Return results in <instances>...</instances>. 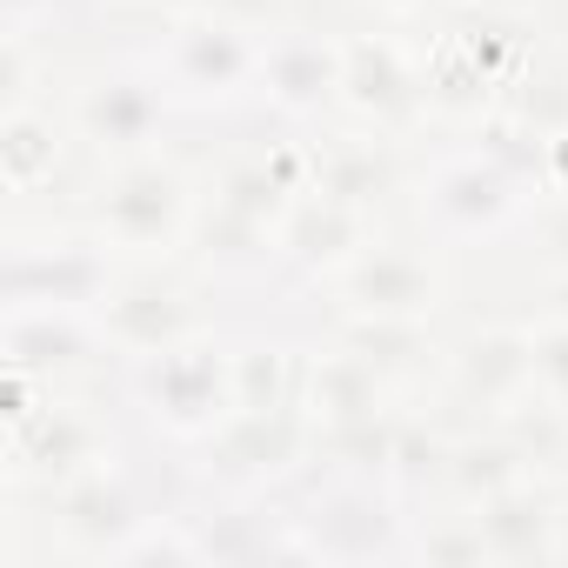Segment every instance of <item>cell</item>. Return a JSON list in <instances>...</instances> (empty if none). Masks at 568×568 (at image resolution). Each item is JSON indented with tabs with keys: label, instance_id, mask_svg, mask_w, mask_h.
<instances>
[{
	"label": "cell",
	"instance_id": "cell-1",
	"mask_svg": "<svg viewBox=\"0 0 568 568\" xmlns=\"http://www.w3.org/2000/svg\"><path fill=\"white\" fill-rule=\"evenodd\" d=\"M134 395H141V408L168 435L201 442V435H214L241 408V395H234V355H221L214 342L187 335V342L134 362Z\"/></svg>",
	"mask_w": 568,
	"mask_h": 568
},
{
	"label": "cell",
	"instance_id": "cell-2",
	"mask_svg": "<svg viewBox=\"0 0 568 568\" xmlns=\"http://www.w3.org/2000/svg\"><path fill=\"white\" fill-rule=\"evenodd\" d=\"M161 81L168 94H187V101H234L241 88H261V41H247V28L221 14L181 21L168 34Z\"/></svg>",
	"mask_w": 568,
	"mask_h": 568
},
{
	"label": "cell",
	"instance_id": "cell-3",
	"mask_svg": "<svg viewBox=\"0 0 568 568\" xmlns=\"http://www.w3.org/2000/svg\"><path fill=\"white\" fill-rule=\"evenodd\" d=\"M114 295L108 254L88 241H48L8 254V308H81L94 315Z\"/></svg>",
	"mask_w": 568,
	"mask_h": 568
},
{
	"label": "cell",
	"instance_id": "cell-4",
	"mask_svg": "<svg viewBox=\"0 0 568 568\" xmlns=\"http://www.w3.org/2000/svg\"><path fill=\"white\" fill-rule=\"evenodd\" d=\"M187 227V181L161 161H134L101 187V234L114 247H168Z\"/></svg>",
	"mask_w": 568,
	"mask_h": 568
},
{
	"label": "cell",
	"instance_id": "cell-5",
	"mask_svg": "<svg viewBox=\"0 0 568 568\" xmlns=\"http://www.w3.org/2000/svg\"><path fill=\"white\" fill-rule=\"evenodd\" d=\"M54 515H61V535L74 541V548H88V555H121L154 515L141 508V495L128 488V475H108V468H88V475H74V481H61V495H54Z\"/></svg>",
	"mask_w": 568,
	"mask_h": 568
},
{
	"label": "cell",
	"instance_id": "cell-6",
	"mask_svg": "<svg viewBox=\"0 0 568 568\" xmlns=\"http://www.w3.org/2000/svg\"><path fill=\"white\" fill-rule=\"evenodd\" d=\"M302 442H308V422L295 408H234L214 428V462L234 481H274L281 468L302 462Z\"/></svg>",
	"mask_w": 568,
	"mask_h": 568
},
{
	"label": "cell",
	"instance_id": "cell-7",
	"mask_svg": "<svg viewBox=\"0 0 568 568\" xmlns=\"http://www.w3.org/2000/svg\"><path fill=\"white\" fill-rule=\"evenodd\" d=\"M428 207H435V221H448L455 234L501 227V221L521 207V174H515L501 154H468V161H455V168L435 174Z\"/></svg>",
	"mask_w": 568,
	"mask_h": 568
},
{
	"label": "cell",
	"instance_id": "cell-8",
	"mask_svg": "<svg viewBox=\"0 0 568 568\" xmlns=\"http://www.w3.org/2000/svg\"><path fill=\"white\" fill-rule=\"evenodd\" d=\"M261 94L288 114H322L342 94V48H328L322 34L261 41Z\"/></svg>",
	"mask_w": 568,
	"mask_h": 568
},
{
	"label": "cell",
	"instance_id": "cell-9",
	"mask_svg": "<svg viewBox=\"0 0 568 568\" xmlns=\"http://www.w3.org/2000/svg\"><path fill=\"white\" fill-rule=\"evenodd\" d=\"M94 322H101L108 348H128L134 362H141V355H161V348H174V342L194 335L187 302H181L174 288H161V281H141V288L108 295V302L94 308Z\"/></svg>",
	"mask_w": 568,
	"mask_h": 568
},
{
	"label": "cell",
	"instance_id": "cell-10",
	"mask_svg": "<svg viewBox=\"0 0 568 568\" xmlns=\"http://www.w3.org/2000/svg\"><path fill=\"white\" fill-rule=\"evenodd\" d=\"M342 302L355 315H402V322H415L435 302V274H428V261H415L402 247H362L348 261Z\"/></svg>",
	"mask_w": 568,
	"mask_h": 568
},
{
	"label": "cell",
	"instance_id": "cell-11",
	"mask_svg": "<svg viewBox=\"0 0 568 568\" xmlns=\"http://www.w3.org/2000/svg\"><path fill=\"white\" fill-rule=\"evenodd\" d=\"M168 114V81L161 74H108L81 101V128L101 148H141Z\"/></svg>",
	"mask_w": 568,
	"mask_h": 568
},
{
	"label": "cell",
	"instance_id": "cell-12",
	"mask_svg": "<svg viewBox=\"0 0 568 568\" xmlns=\"http://www.w3.org/2000/svg\"><path fill=\"white\" fill-rule=\"evenodd\" d=\"M108 335L94 315L81 308H8V362L14 368H68L81 355H94Z\"/></svg>",
	"mask_w": 568,
	"mask_h": 568
},
{
	"label": "cell",
	"instance_id": "cell-13",
	"mask_svg": "<svg viewBox=\"0 0 568 568\" xmlns=\"http://www.w3.org/2000/svg\"><path fill=\"white\" fill-rule=\"evenodd\" d=\"M101 455V428L74 408H34L14 422V468H54V481L88 475Z\"/></svg>",
	"mask_w": 568,
	"mask_h": 568
},
{
	"label": "cell",
	"instance_id": "cell-14",
	"mask_svg": "<svg viewBox=\"0 0 568 568\" xmlns=\"http://www.w3.org/2000/svg\"><path fill=\"white\" fill-rule=\"evenodd\" d=\"M355 254H362V207H348L335 194L302 201L288 214V227H281V261L288 267H335Z\"/></svg>",
	"mask_w": 568,
	"mask_h": 568
},
{
	"label": "cell",
	"instance_id": "cell-15",
	"mask_svg": "<svg viewBox=\"0 0 568 568\" xmlns=\"http://www.w3.org/2000/svg\"><path fill=\"white\" fill-rule=\"evenodd\" d=\"M342 101L375 121H402L415 108V74L388 41H348L342 48Z\"/></svg>",
	"mask_w": 568,
	"mask_h": 568
},
{
	"label": "cell",
	"instance_id": "cell-16",
	"mask_svg": "<svg viewBox=\"0 0 568 568\" xmlns=\"http://www.w3.org/2000/svg\"><path fill=\"white\" fill-rule=\"evenodd\" d=\"M475 528H481V548H488V555H501V561H528V555H548L555 508H548V495H535L528 481H515V488H501V495L481 501Z\"/></svg>",
	"mask_w": 568,
	"mask_h": 568
},
{
	"label": "cell",
	"instance_id": "cell-17",
	"mask_svg": "<svg viewBox=\"0 0 568 568\" xmlns=\"http://www.w3.org/2000/svg\"><path fill=\"white\" fill-rule=\"evenodd\" d=\"M0 168H8V187L14 194H41L61 168V134L48 114L34 108H8V121H0Z\"/></svg>",
	"mask_w": 568,
	"mask_h": 568
},
{
	"label": "cell",
	"instance_id": "cell-18",
	"mask_svg": "<svg viewBox=\"0 0 568 568\" xmlns=\"http://www.w3.org/2000/svg\"><path fill=\"white\" fill-rule=\"evenodd\" d=\"M462 395H475V402H508L528 375H535V342L528 335H481V342H468V355H462Z\"/></svg>",
	"mask_w": 568,
	"mask_h": 568
},
{
	"label": "cell",
	"instance_id": "cell-19",
	"mask_svg": "<svg viewBox=\"0 0 568 568\" xmlns=\"http://www.w3.org/2000/svg\"><path fill=\"white\" fill-rule=\"evenodd\" d=\"M375 395H382V382H375V362H368V355H355V348L328 355V362L315 368V382H308V402H315V415H322L328 428L375 415Z\"/></svg>",
	"mask_w": 568,
	"mask_h": 568
},
{
	"label": "cell",
	"instance_id": "cell-20",
	"mask_svg": "<svg viewBox=\"0 0 568 568\" xmlns=\"http://www.w3.org/2000/svg\"><path fill=\"white\" fill-rule=\"evenodd\" d=\"M448 481H455L468 501H488V495L528 481V448H515V442H501V435H495V442L448 448Z\"/></svg>",
	"mask_w": 568,
	"mask_h": 568
},
{
	"label": "cell",
	"instance_id": "cell-21",
	"mask_svg": "<svg viewBox=\"0 0 568 568\" xmlns=\"http://www.w3.org/2000/svg\"><path fill=\"white\" fill-rule=\"evenodd\" d=\"M382 187H388V161H382L375 148H348V154L322 161V194H335V201H348V207H368Z\"/></svg>",
	"mask_w": 568,
	"mask_h": 568
},
{
	"label": "cell",
	"instance_id": "cell-22",
	"mask_svg": "<svg viewBox=\"0 0 568 568\" xmlns=\"http://www.w3.org/2000/svg\"><path fill=\"white\" fill-rule=\"evenodd\" d=\"M528 342H535V382L548 388L555 408H568V322H555V328H541Z\"/></svg>",
	"mask_w": 568,
	"mask_h": 568
},
{
	"label": "cell",
	"instance_id": "cell-23",
	"mask_svg": "<svg viewBox=\"0 0 568 568\" xmlns=\"http://www.w3.org/2000/svg\"><path fill=\"white\" fill-rule=\"evenodd\" d=\"M207 14H221V21L247 28V21H267V14H274V0H207Z\"/></svg>",
	"mask_w": 568,
	"mask_h": 568
},
{
	"label": "cell",
	"instance_id": "cell-24",
	"mask_svg": "<svg viewBox=\"0 0 568 568\" xmlns=\"http://www.w3.org/2000/svg\"><path fill=\"white\" fill-rule=\"evenodd\" d=\"M34 14H54V0H8V21L14 28H34Z\"/></svg>",
	"mask_w": 568,
	"mask_h": 568
},
{
	"label": "cell",
	"instance_id": "cell-25",
	"mask_svg": "<svg viewBox=\"0 0 568 568\" xmlns=\"http://www.w3.org/2000/svg\"><path fill=\"white\" fill-rule=\"evenodd\" d=\"M548 254H555V261H561V274H568V207L548 221Z\"/></svg>",
	"mask_w": 568,
	"mask_h": 568
},
{
	"label": "cell",
	"instance_id": "cell-26",
	"mask_svg": "<svg viewBox=\"0 0 568 568\" xmlns=\"http://www.w3.org/2000/svg\"><path fill=\"white\" fill-rule=\"evenodd\" d=\"M548 308H555V322H568V274L555 281V302H548Z\"/></svg>",
	"mask_w": 568,
	"mask_h": 568
},
{
	"label": "cell",
	"instance_id": "cell-27",
	"mask_svg": "<svg viewBox=\"0 0 568 568\" xmlns=\"http://www.w3.org/2000/svg\"><path fill=\"white\" fill-rule=\"evenodd\" d=\"M395 8H408V0H395Z\"/></svg>",
	"mask_w": 568,
	"mask_h": 568
}]
</instances>
